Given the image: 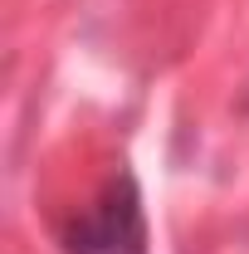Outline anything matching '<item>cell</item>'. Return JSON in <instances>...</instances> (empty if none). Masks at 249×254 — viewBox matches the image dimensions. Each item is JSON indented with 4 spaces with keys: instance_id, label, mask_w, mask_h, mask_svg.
<instances>
[{
    "instance_id": "1",
    "label": "cell",
    "mask_w": 249,
    "mask_h": 254,
    "mask_svg": "<svg viewBox=\"0 0 249 254\" xmlns=\"http://www.w3.org/2000/svg\"><path fill=\"white\" fill-rule=\"evenodd\" d=\"M63 250L68 254H147V215H142L137 181L127 171H118L98 190L93 205L73 215V225L63 230Z\"/></svg>"
}]
</instances>
